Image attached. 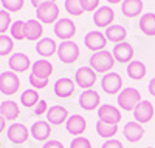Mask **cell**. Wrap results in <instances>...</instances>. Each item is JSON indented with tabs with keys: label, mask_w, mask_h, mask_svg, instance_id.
Segmentation results:
<instances>
[{
	"label": "cell",
	"mask_w": 155,
	"mask_h": 148,
	"mask_svg": "<svg viewBox=\"0 0 155 148\" xmlns=\"http://www.w3.org/2000/svg\"><path fill=\"white\" fill-rule=\"evenodd\" d=\"M107 42H109V40H107L106 34H102L101 31H90V32L84 37V45H85L88 49L95 51V53L106 49Z\"/></svg>",
	"instance_id": "12"
},
{
	"label": "cell",
	"mask_w": 155,
	"mask_h": 148,
	"mask_svg": "<svg viewBox=\"0 0 155 148\" xmlns=\"http://www.w3.org/2000/svg\"><path fill=\"white\" fill-rule=\"evenodd\" d=\"M138 26L144 35L153 37L155 35V14L153 12H144L138 22Z\"/></svg>",
	"instance_id": "29"
},
{
	"label": "cell",
	"mask_w": 155,
	"mask_h": 148,
	"mask_svg": "<svg viewBox=\"0 0 155 148\" xmlns=\"http://www.w3.org/2000/svg\"><path fill=\"white\" fill-rule=\"evenodd\" d=\"M31 136L39 140V142H47L48 137L51 136V125H50V122H45V120H37L34 122L33 125H31V130H30Z\"/></svg>",
	"instance_id": "23"
},
{
	"label": "cell",
	"mask_w": 155,
	"mask_h": 148,
	"mask_svg": "<svg viewBox=\"0 0 155 148\" xmlns=\"http://www.w3.org/2000/svg\"><path fill=\"white\" fill-rule=\"evenodd\" d=\"M106 37H107L109 42H113L115 45L121 43L127 37V29L123 26V25H112V26H109L106 29Z\"/></svg>",
	"instance_id": "27"
},
{
	"label": "cell",
	"mask_w": 155,
	"mask_h": 148,
	"mask_svg": "<svg viewBox=\"0 0 155 148\" xmlns=\"http://www.w3.org/2000/svg\"><path fill=\"white\" fill-rule=\"evenodd\" d=\"M28 80H30L31 86H33V88H36V90H45L47 85H48V79L36 77V76H33V74H30V79Z\"/></svg>",
	"instance_id": "38"
},
{
	"label": "cell",
	"mask_w": 155,
	"mask_h": 148,
	"mask_svg": "<svg viewBox=\"0 0 155 148\" xmlns=\"http://www.w3.org/2000/svg\"><path fill=\"white\" fill-rule=\"evenodd\" d=\"M112 54H113L115 60H118L120 63H130L135 51H134V46L129 42H121V43H116L113 46Z\"/></svg>",
	"instance_id": "14"
},
{
	"label": "cell",
	"mask_w": 155,
	"mask_h": 148,
	"mask_svg": "<svg viewBox=\"0 0 155 148\" xmlns=\"http://www.w3.org/2000/svg\"><path fill=\"white\" fill-rule=\"evenodd\" d=\"M79 46H78V43L71 42V40H67V42H61L58 45V57L61 62H64V63L67 65H71L74 63V62L79 59Z\"/></svg>",
	"instance_id": "3"
},
{
	"label": "cell",
	"mask_w": 155,
	"mask_h": 148,
	"mask_svg": "<svg viewBox=\"0 0 155 148\" xmlns=\"http://www.w3.org/2000/svg\"><path fill=\"white\" fill-rule=\"evenodd\" d=\"M70 148H92V142L84 136H78L70 143Z\"/></svg>",
	"instance_id": "37"
},
{
	"label": "cell",
	"mask_w": 155,
	"mask_h": 148,
	"mask_svg": "<svg viewBox=\"0 0 155 148\" xmlns=\"http://www.w3.org/2000/svg\"><path fill=\"white\" fill-rule=\"evenodd\" d=\"M0 116L8 122H14L20 116V108L19 103L14 100H5L0 103Z\"/></svg>",
	"instance_id": "25"
},
{
	"label": "cell",
	"mask_w": 155,
	"mask_h": 148,
	"mask_svg": "<svg viewBox=\"0 0 155 148\" xmlns=\"http://www.w3.org/2000/svg\"><path fill=\"white\" fill-rule=\"evenodd\" d=\"M12 49H14V42L9 35H0V57L3 56H8L12 53Z\"/></svg>",
	"instance_id": "33"
},
{
	"label": "cell",
	"mask_w": 155,
	"mask_h": 148,
	"mask_svg": "<svg viewBox=\"0 0 155 148\" xmlns=\"http://www.w3.org/2000/svg\"><path fill=\"white\" fill-rule=\"evenodd\" d=\"M123 134L130 143H137V142H140L141 139H143L144 128L138 122H127L124 125V128H123Z\"/></svg>",
	"instance_id": "19"
},
{
	"label": "cell",
	"mask_w": 155,
	"mask_h": 148,
	"mask_svg": "<svg viewBox=\"0 0 155 148\" xmlns=\"http://www.w3.org/2000/svg\"><path fill=\"white\" fill-rule=\"evenodd\" d=\"M11 25H12L11 14H9L8 11L2 9V11H0V35L5 34V32L11 28Z\"/></svg>",
	"instance_id": "36"
},
{
	"label": "cell",
	"mask_w": 155,
	"mask_h": 148,
	"mask_svg": "<svg viewBox=\"0 0 155 148\" xmlns=\"http://www.w3.org/2000/svg\"><path fill=\"white\" fill-rule=\"evenodd\" d=\"M42 148H65V146H64V143L59 142V140H47Z\"/></svg>",
	"instance_id": "42"
},
{
	"label": "cell",
	"mask_w": 155,
	"mask_h": 148,
	"mask_svg": "<svg viewBox=\"0 0 155 148\" xmlns=\"http://www.w3.org/2000/svg\"><path fill=\"white\" fill-rule=\"evenodd\" d=\"M115 20V11L110 6H99L93 12V23L98 28H109Z\"/></svg>",
	"instance_id": "11"
},
{
	"label": "cell",
	"mask_w": 155,
	"mask_h": 148,
	"mask_svg": "<svg viewBox=\"0 0 155 148\" xmlns=\"http://www.w3.org/2000/svg\"><path fill=\"white\" fill-rule=\"evenodd\" d=\"M6 137L9 142L16 143V145H22L25 143L28 139H30V130L27 125L23 123H19V122H14L11 123L6 130Z\"/></svg>",
	"instance_id": "7"
},
{
	"label": "cell",
	"mask_w": 155,
	"mask_h": 148,
	"mask_svg": "<svg viewBox=\"0 0 155 148\" xmlns=\"http://www.w3.org/2000/svg\"><path fill=\"white\" fill-rule=\"evenodd\" d=\"M141 100V93L134 86H127L118 94V106L124 111H134Z\"/></svg>",
	"instance_id": "2"
},
{
	"label": "cell",
	"mask_w": 155,
	"mask_h": 148,
	"mask_svg": "<svg viewBox=\"0 0 155 148\" xmlns=\"http://www.w3.org/2000/svg\"><path fill=\"white\" fill-rule=\"evenodd\" d=\"M101 148H124V146H123V143H121L120 140H116V139H109V140H106L104 143H102Z\"/></svg>",
	"instance_id": "41"
},
{
	"label": "cell",
	"mask_w": 155,
	"mask_h": 148,
	"mask_svg": "<svg viewBox=\"0 0 155 148\" xmlns=\"http://www.w3.org/2000/svg\"><path fill=\"white\" fill-rule=\"evenodd\" d=\"M25 5V0H2V6L8 12H19Z\"/></svg>",
	"instance_id": "35"
},
{
	"label": "cell",
	"mask_w": 155,
	"mask_h": 148,
	"mask_svg": "<svg viewBox=\"0 0 155 148\" xmlns=\"http://www.w3.org/2000/svg\"><path fill=\"white\" fill-rule=\"evenodd\" d=\"M126 72L132 80H141V79H144L147 71H146V65L141 60H132L130 63L127 65Z\"/></svg>",
	"instance_id": "28"
},
{
	"label": "cell",
	"mask_w": 155,
	"mask_h": 148,
	"mask_svg": "<svg viewBox=\"0 0 155 148\" xmlns=\"http://www.w3.org/2000/svg\"><path fill=\"white\" fill-rule=\"evenodd\" d=\"M31 59L25 53H16L8 60V66L12 72H25L31 68Z\"/></svg>",
	"instance_id": "15"
},
{
	"label": "cell",
	"mask_w": 155,
	"mask_h": 148,
	"mask_svg": "<svg viewBox=\"0 0 155 148\" xmlns=\"http://www.w3.org/2000/svg\"><path fill=\"white\" fill-rule=\"evenodd\" d=\"M54 72V66L50 60H36L33 62L31 65V74L36 77H41V79H50V76Z\"/></svg>",
	"instance_id": "22"
},
{
	"label": "cell",
	"mask_w": 155,
	"mask_h": 148,
	"mask_svg": "<svg viewBox=\"0 0 155 148\" xmlns=\"http://www.w3.org/2000/svg\"><path fill=\"white\" fill-rule=\"evenodd\" d=\"M147 148H153V146H147Z\"/></svg>",
	"instance_id": "48"
},
{
	"label": "cell",
	"mask_w": 155,
	"mask_h": 148,
	"mask_svg": "<svg viewBox=\"0 0 155 148\" xmlns=\"http://www.w3.org/2000/svg\"><path fill=\"white\" fill-rule=\"evenodd\" d=\"M33 109H34V114H36V116H44V114H47V111H48V103L44 100V99H41V100H39V103H37Z\"/></svg>",
	"instance_id": "40"
},
{
	"label": "cell",
	"mask_w": 155,
	"mask_h": 148,
	"mask_svg": "<svg viewBox=\"0 0 155 148\" xmlns=\"http://www.w3.org/2000/svg\"><path fill=\"white\" fill-rule=\"evenodd\" d=\"M106 2H109V3H112V5H118V3H123L124 0H106Z\"/></svg>",
	"instance_id": "46"
},
{
	"label": "cell",
	"mask_w": 155,
	"mask_h": 148,
	"mask_svg": "<svg viewBox=\"0 0 155 148\" xmlns=\"http://www.w3.org/2000/svg\"><path fill=\"white\" fill-rule=\"evenodd\" d=\"M79 106L85 111H93L101 106V97L99 93L95 90H85L79 96Z\"/></svg>",
	"instance_id": "16"
},
{
	"label": "cell",
	"mask_w": 155,
	"mask_h": 148,
	"mask_svg": "<svg viewBox=\"0 0 155 148\" xmlns=\"http://www.w3.org/2000/svg\"><path fill=\"white\" fill-rule=\"evenodd\" d=\"M147 88H149V93L155 97V77L150 79V82H149V85H147Z\"/></svg>",
	"instance_id": "44"
},
{
	"label": "cell",
	"mask_w": 155,
	"mask_h": 148,
	"mask_svg": "<svg viewBox=\"0 0 155 148\" xmlns=\"http://www.w3.org/2000/svg\"><path fill=\"white\" fill-rule=\"evenodd\" d=\"M23 34H25V39L27 40L39 42L42 39V35H44V25L37 19H30L28 22H25Z\"/></svg>",
	"instance_id": "17"
},
{
	"label": "cell",
	"mask_w": 155,
	"mask_h": 148,
	"mask_svg": "<svg viewBox=\"0 0 155 148\" xmlns=\"http://www.w3.org/2000/svg\"><path fill=\"white\" fill-rule=\"evenodd\" d=\"M0 148H2V142H0Z\"/></svg>",
	"instance_id": "47"
},
{
	"label": "cell",
	"mask_w": 155,
	"mask_h": 148,
	"mask_svg": "<svg viewBox=\"0 0 155 148\" xmlns=\"http://www.w3.org/2000/svg\"><path fill=\"white\" fill-rule=\"evenodd\" d=\"M36 53H37L39 56H42L44 59L51 57L53 54L58 53L56 42L51 39V37H42V39L36 43Z\"/></svg>",
	"instance_id": "24"
},
{
	"label": "cell",
	"mask_w": 155,
	"mask_h": 148,
	"mask_svg": "<svg viewBox=\"0 0 155 148\" xmlns=\"http://www.w3.org/2000/svg\"><path fill=\"white\" fill-rule=\"evenodd\" d=\"M5 128H6V120H5L2 116H0V133H3Z\"/></svg>",
	"instance_id": "45"
},
{
	"label": "cell",
	"mask_w": 155,
	"mask_h": 148,
	"mask_svg": "<svg viewBox=\"0 0 155 148\" xmlns=\"http://www.w3.org/2000/svg\"><path fill=\"white\" fill-rule=\"evenodd\" d=\"M23 28H25V22H23V20H16V22H12L11 28H9L11 35L14 37L16 40H23V39H25Z\"/></svg>",
	"instance_id": "34"
},
{
	"label": "cell",
	"mask_w": 155,
	"mask_h": 148,
	"mask_svg": "<svg viewBox=\"0 0 155 148\" xmlns=\"http://www.w3.org/2000/svg\"><path fill=\"white\" fill-rule=\"evenodd\" d=\"M54 34L62 42L71 40L76 34V25L71 19H59L54 23Z\"/></svg>",
	"instance_id": "9"
},
{
	"label": "cell",
	"mask_w": 155,
	"mask_h": 148,
	"mask_svg": "<svg viewBox=\"0 0 155 148\" xmlns=\"http://www.w3.org/2000/svg\"><path fill=\"white\" fill-rule=\"evenodd\" d=\"M59 14H61V11L56 2L44 3L42 6H39L36 9V17L41 23H56L59 20Z\"/></svg>",
	"instance_id": "6"
},
{
	"label": "cell",
	"mask_w": 155,
	"mask_h": 148,
	"mask_svg": "<svg viewBox=\"0 0 155 148\" xmlns=\"http://www.w3.org/2000/svg\"><path fill=\"white\" fill-rule=\"evenodd\" d=\"M79 2H81V6H82L84 12H85V11L95 12V11L99 8V0H79Z\"/></svg>",
	"instance_id": "39"
},
{
	"label": "cell",
	"mask_w": 155,
	"mask_h": 148,
	"mask_svg": "<svg viewBox=\"0 0 155 148\" xmlns=\"http://www.w3.org/2000/svg\"><path fill=\"white\" fill-rule=\"evenodd\" d=\"M48 2H56V0H31V5L37 9L39 6H42L44 3H48Z\"/></svg>",
	"instance_id": "43"
},
{
	"label": "cell",
	"mask_w": 155,
	"mask_h": 148,
	"mask_svg": "<svg viewBox=\"0 0 155 148\" xmlns=\"http://www.w3.org/2000/svg\"><path fill=\"white\" fill-rule=\"evenodd\" d=\"M98 117H99L101 122L118 125V123L121 122V109H118V106L110 105V103L101 105L98 108Z\"/></svg>",
	"instance_id": "10"
},
{
	"label": "cell",
	"mask_w": 155,
	"mask_h": 148,
	"mask_svg": "<svg viewBox=\"0 0 155 148\" xmlns=\"http://www.w3.org/2000/svg\"><path fill=\"white\" fill-rule=\"evenodd\" d=\"M134 113V117H135V122H138V123H147V122H150L152 119H153V105H152V102L150 100H141L138 105H137V108L132 111Z\"/></svg>",
	"instance_id": "13"
},
{
	"label": "cell",
	"mask_w": 155,
	"mask_h": 148,
	"mask_svg": "<svg viewBox=\"0 0 155 148\" xmlns=\"http://www.w3.org/2000/svg\"><path fill=\"white\" fill-rule=\"evenodd\" d=\"M101 86L104 90V93H107L110 96L120 94L123 91V77L118 72H107L101 79Z\"/></svg>",
	"instance_id": "8"
},
{
	"label": "cell",
	"mask_w": 155,
	"mask_h": 148,
	"mask_svg": "<svg viewBox=\"0 0 155 148\" xmlns=\"http://www.w3.org/2000/svg\"><path fill=\"white\" fill-rule=\"evenodd\" d=\"M68 111L65 106L62 105H54V106H50L47 111V122L53 123V125H62L64 122H67L68 119Z\"/></svg>",
	"instance_id": "21"
},
{
	"label": "cell",
	"mask_w": 155,
	"mask_h": 148,
	"mask_svg": "<svg viewBox=\"0 0 155 148\" xmlns=\"http://www.w3.org/2000/svg\"><path fill=\"white\" fill-rule=\"evenodd\" d=\"M39 100H41V96L36 90H25L22 94H20V103L25 106V108H34Z\"/></svg>",
	"instance_id": "31"
},
{
	"label": "cell",
	"mask_w": 155,
	"mask_h": 148,
	"mask_svg": "<svg viewBox=\"0 0 155 148\" xmlns=\"http://www.w3.org/2000/svg\"><path fill=\"white\" fill-rule=\"evenodd\" d=\"M64 6H65V9H67V12L70 16L79 17V16L84 14V9L81 6L79 0H65V2H64Z\"/></svg>",
	"instance_id": "32"
},
{
	"label": "cell",
	"mask_w": 155,
	"mask_h": 148,
	"mask_svg": "<svg viewBox=\"0 0 155 148\" xmlns=\"http://www.w3.org/2000/svg\"><path fill=\"white\" fill-rule=\"evenodd\" d=\"M0 103H2V102H0Z\"/></svg>",
	"instance_id": "49"
},
{
	"label": "cell",
	"mask_w": 155,
	"mask_h": 148,
	"mask_svg": "<svg viewBox=\"0 0 155 148\" xmlns=\"http://www.w3.org/2000/svg\"><path fill=\"white\" fill-rule=\"evenodd\" d=\"M65 127H67L68 134L78 137V136H81V134L85 133V130H87V120L81 114H71L67 119V122H65Z\"/></svg>",
	"instance_id": "18"
},
{
	"label": "cell",
	"mask_w": 155,
	"mask_h": 148,
	"mask_svg": "<svg viewBox=\"0 0 155 148\" xmlns=\"http://www.w3.org/2000/svg\"><path fill=\"white\" fill-rule=\"evenodd\" d=\"M144 9V3L143 0H124L121 3V11L123 14L129 19H134V17H138L141 12Z\"/></svg>",
	"instance_id": "26"
},
{
	"label": "cell",
	"mask_w": 155,
	"mask_h": 148,
	"mask_svg": "<svg viewBox=\"0 0 155 148\" xmlns=\"http://www.w3.org/2000/svg\"><path fill=\"white\" fill-rule=\"evenodd\" d=\"M96 133L98 136L104 139H113V136L118 133V125H113V123H106V122H96Z\"/></svg>",
	"instance_id": "30"
},
{
	"label": "cell",
	"mask_w": 155,
	"mask_h": 148,
	"mask_svg": "<svg viewBox=\"0 0 155 148\" xmlns=\"http://www.w3.org/2000/svg\"><path fill=\"white\" fill-rule=\"evenodd\" d=\"M20 88V79L16 72L5 71L0 74V93L5 96H14Z\"/></svg>",
	"instance_id": "4"
},
{
	"label": "cell",
	"mask_w": 155,
	"mask_h": 148,
	"mask_svg": "<svg viewBox=\"0 0 155 148\" xmlns=\"http://www.w3.org/2000/svg\"><path fill=\"white\" fill-rule=\"evenodd\" d=\"M74 86L76 83L70 77H61L54 83V94L61 99H68L74 93Z\"/></svg>",
	"instance_id": "20"
},
{
	"label": "cell",
	"mask_w": 155,
	"mask_h": 148,
	"mask_svg": "<svg viewBox=\"0 0 155 148\" xmlns=\"http://www.w3.org/2000/svg\"><path fill=\"white\" fill-rule=\"evenodd\" d=\"M88 62H90V68H93L96 72L107 74L115 65V57H113L112 51L102 49V51L95 53L92 57H90Z\"/></svg>",
	"instance_id": "1"
},
{
	"label": "cell",
	"mask_w": 155,
	"mask_h": 148,
	"mask_svg": "<svg viewBox=\"0 0 155 148\" xmlns=\"http://www.w3.org/2000/svg\"><path fill=\"white\" fill-rule=\"evenodd\" d=\"M98 72L90 66H81L74 74V83L82 90H92L96 83Z\"/></svg>",
	"instance_id": "5"
}]
</instances>
